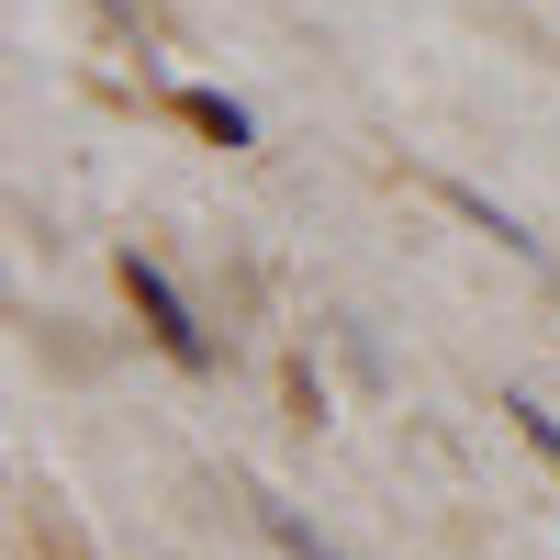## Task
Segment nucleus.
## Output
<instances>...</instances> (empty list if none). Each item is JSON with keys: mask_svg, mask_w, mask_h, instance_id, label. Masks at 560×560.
Wrapping results in <instances>:
<instances>
[{"mask_svg": "<svg viewBox=\"0 0 560 560\" xmlns=\"http://www.w3.org/2000/svg\"><path fill=\"white\" fill-rule=\"evenodd\" d=\"M124 292H135V314H147V337L179 359V370H202L213 359V337H202V314L191 303H179V280L158 269V258H124Z\"/></svg>", "mask_w": 560, "mask_h": 560, "instance_id": "nucleus-1", "label": "nucleus"}, {"mask_svg": "<svg viewBox=\"0 0 560 560\" xmlns=\"http://www.w3.org/2000/svg\"><path fill=\"white\" fill-rule=\"evenodd\" d=\"M179 113H191L213 147H247V135H258V124H247V102H224V90H179Z\"/></svg>", "mask_w": 560, "mask_h": 560, "instance_id": "nucleus-2", "label": "nucleus"}, {"mask_svg": "<svg viewBox=\"0 0 560 560\" xmlns=\"http://www.w3.org/2000/svg\"><path fill=\"white\" fill-rule=\"evenodd\" d=\"M448 202H459V213H471V224H482V236H493V247H516V258H538V236H527V224H516V213H493L482 191H459V179H448Z\"/></svg>", "mask_w": 560, "mask_h": 560, "instance_id": "nucleus-3", "label": "nucleus"}, {"mask_svg": "<svg viewBox=\"0 0 560 560\" xmlns=\"http://www.w3.org/2000/svg\"><path fill=\"white\" fill-rule=\"evenodd\" d=\"M504 415H516V427H527V448L549 459V471H560V415L538 404V393H516V404H504Z\"/></svg>", "mask_w": 560, "mask_h": 560, "instance_id": "nucleus-4", "label": "nucleus"}, {"mask_svg": "<svg viewBox=\"0 0 560 560\" xmlns=\"http://www.w3.org/2000/svg\"><path fill=\"white\" fill-rule=\"evenodd\" d=\"M269 538H280V549H292V560H337V549H325V538H314V527L292 516V504H269Z\"/></svg>", "mask_w": 560, "mask_h": 560, "instance_id": "nucleus-5", "label": "nucleus"}]
</instances>
